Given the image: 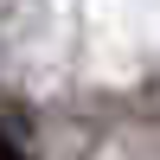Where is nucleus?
Listing matches in <instances>:
<instances>
[{"mask_svg":"<svg viewBox=\"0 0 160 160\" xmlns=\"http://www.w3.org/2000/svg\"><path fill=\"white\" fill-rule=\"evenodd\" d=\"M0 160H26V154H19V148H13V141H0Z\"/></svg>","mask_w":160,"mask_h":160,"instance_id":"1","label":"nucleus"}]
</instances>
